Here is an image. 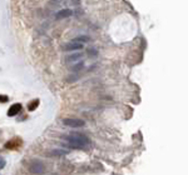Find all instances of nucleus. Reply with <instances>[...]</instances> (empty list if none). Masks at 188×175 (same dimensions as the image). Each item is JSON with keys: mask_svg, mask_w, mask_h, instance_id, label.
Returning <instances> with one entry per match:
<instances>
[{"mask_svg": "<svg viewBox=\"0 0 188 175\" xmlns=\"http://www.w3.org/2000/svg\"><path fill=\"white\" fill-rule=\"evenodd\" d=\"M65 141L70 148H74V149H83V148L89 145V139L85 135H83V134H78V133H73L71 135L67 136Z\"/></svg>", "mask_w": 188, "mask_h": 175, "instance_id": "f257e3e1", "label": "nucleus"}, {"mask_svg": "<svg viewBox=\"0 0 188 175\" xmlns=\"http://www.w3.org/2000/svg\"><path fill=\"white\" fill-rule=\"evenodd\" d=\"M29 169H30V171H32L33 174L40 175V174H43L44 171H45V165H44L40 160H33L32 163H30Z\"/></svg>", "mask_w": 188, "mask_h": 175, "instance_id": "f03ea898", "label": "nucleus"}, {"mask_svg": "<svg viewBox=\"0 0 188 175\" xmlns=\"http://www.w3.org/2000/svg\"><path fill=\"white\" fill-rule=\"evenodd\" d=\"M63 124L69 126V128H82V126H84L85 121L82 119H77V118H68V119L63 120Z\"/></svg>", "mask_w": 188, "mask_h": 175, "instance_id": "7ed1b4c3", "label": "nucleus"}, {"mask_svg": "<svg viewBox=\"0 0 188 175\" xmlns=\"http://www.w3.org/2000/svg\"><path fill=\"white\" fill-rule=\"evenodd\" d=\"M84 48V44H80V43H77V42H69L67 44H64L63 46V50L64 51H75V50H80Z\"/></svg>", "mask_w": 188, "mask_h": 175, "instance_id": "20e7f679", "label": "nucleus"}, {"mask_svg": "<svg viewBox=\"0 0 188 175\" xmlns=\"http://www.w3.org/2000/svg\"><path fill=\"white\" fill-rule=\"evenodd\" d=\"M22 144H23V141L19 138H14V139H11V140H9V141L5 143V148L9 150H16L18 148H20Z\"/></svg>", "mask_w": 188, "mask_h": 175, "instance_id": "39448f33", "label": "nucleus"}, {"mask_svg": "<svg viewBox=\"0 0 188 175\" xmlns=\"http://www.w3.org/2000/svg\"><path fill=\"white\" fill-rule=\"evenodd\" d=\"M73 15V10H70V9H60L59 11L55 14V19L58 20H60V19H67V18H69V16Z\"/></svg>", "mask_w": 188, "mask_h": 175, "instance_id": "423d86ee", "label": "nucleus"}, {"mask_svg": "<svg viewBox=\"0 0 188 175\" xmlns=\"http://www.w3.org/2000/svg\"><path fill=\"white\" fill-rule=\"evenodd\" d=\"M22 104H19V103H16V104H13L9 108L8 110V116H15L16 114H19V111L22 110Z\"/></svg>", "mask_w": 188, "mask_h": 175, "instance_id": "0eeeda50", "label": "nucleus"}, {"mask_svg": "<svg viewBox=\"0 0 188 175\" xmlns=\"http://www.w3.org/2000/svg\"><path fill=\"white\" fill-rule=\"evenodd\" d=\"M69 152L68 150H63V149H55V150H52L49 152V155H53V156H64V155H68Z\"/></svg>", "mask_w": 188, "mask_h": 175, "instance_id": "6e6552de", "label": "nucleus"}, {"mask_svg": "<svg viewBox=\"0 0 188 175\" xmlns=\"http://www.w3.org/2000/svg\"><path fill=\"white\" fill-rule=\"evenodd\" d=\"M80 58H82L80 54H73V55L67 56L65 61H67V63H75V61H79Z\"/></svg>", "mask_w": 188, "mask_h": 175, "instance_id": "1a4fd4ad", "label": "nucleus"}, {"mask_svg": "<svg viewBox=\"0 0 188 175\" xmlns=\"http://www.w3.org/2000/svg\"><path fill=\"white\" fill-rule=\"evenodd\" d=\"M89 36H85V35H80V36H77L73 42H77V43H80V44H84V43H88L89 42Z\"/></svg>", "mask_w": 188, "mask_h": 175, "instance_id": "9d476101", "label": "nucleus"}, {"mask_svg": "<svg viewBox=\"0 0 188 175\" xmlns=\"http://www.w3.org/2000/svg\"><path fill=\"white\" fill-rule=\"evenodd\" d=\"M39 106V100L38 99H35L34 101H32V103H29V105H28V110L29 111H34L35 109Z\"/></svg>", "mask_w": 188, "mask_h": 175, "instance_id": "9b49d317", "label": "nucleus"}, {"mask_svg": "<svg viewBox=\"0 0 188 175\" xmlns=\"http://www.w3.org/2000/svg\"><path fill=\"white\" fill-rule=\"evenodd\" d=\"M87 53H88V55H90V56H97L98 55V50L95 49V48H89V49L87 50Z\"/></svg>", "mask_w": 188, "mask_h": 175, "instance_id": "f8f14e48", "label": "nucleus"}, {"mask_svg": "<svg viewBox=\"0 0 188 175\" xmlns=\"http://www.w3.org/2000/svg\"><path fill=\"white\" fill-rule=\"evenodd\" d=\"M83 66H84V63H79V64L74 65L73 68H70V69H71V71H74V73H75V71H79V70H80Z\"/></svg>", "mask_w": 188, "mask_h": 175, "instance_id": "ddd939ff", "label": "nucleus"}, {"mask_svg": "<svg viewBox=\"0 0 188 175\" xmlns=\"http://www.w3.org/2000/svg\"><path fill=\"white\" fill-rule=\"evenodd\" d=\"M9 100L8 95H0V103H6Z\"/></svg>", "mask_w": 188, "mask_h": 175, "instance_id": "4468645a", "label": "nucleus"}, {"mask_svg": "<svg viewBox=\"0 0 188 175\" xmlns=\"http://www.w3.org/2000/svg\"><path fill=\"white\" fill-rule=\"evenodd\" d=\"M6 165V161H5V159L4 158H0V170L3 169V168H4Z\"/></svg>", "mask_w": 188, "mask_h": 175, "instance_id": "2eb2a0df", "label": "nucleus"}]
</instances>
